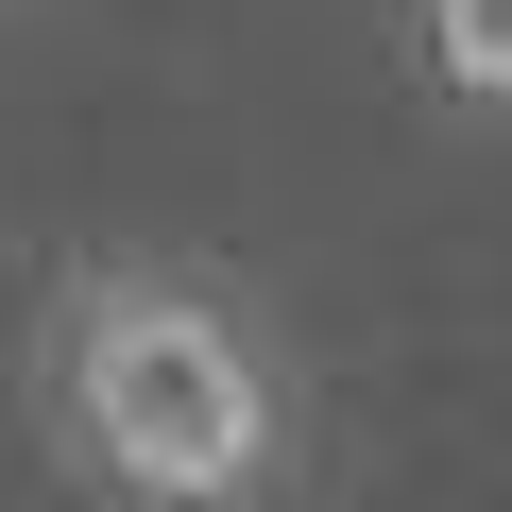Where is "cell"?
Returning <instances> with one entry per match:
<instances>
[{"instance_id":"2","label":"cell","mask_w":512,"mask_h":512,"mask_svg":"<svg viewBox=\"0 0 512 512\" xmlns=\"http://www.w3.org/2000/svg\"><path fill=\"white\" fill-rule=\"evenodd\" d=\"M410 86L444 120H512V0H410Z\"/></svg>"},{"instance_id":"1","label":"cell","mask_w":512,"mask_h":512,"mask_svg":"<svg viewBox=\"0 0 512 512\" xmlns=\"http://www.w3.org/2000/svg\"><path fill=\"white\" fill-rule=\"evenodd\" d=\"M35 410L103 512H274L308 461L274 325L188 256H86L35 308Z\"/></svg>"}]
</instances>
